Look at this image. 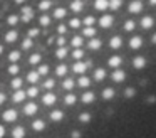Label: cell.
Listing matches in <instances>:
<instances>
[{
	"label": "cell",
	"mask_w": 156,
	"mask_h": 138,
	"mask_svg": "<svg viewBox=\"0 0 156 138\" xmlns=\"http://www.w3.org/2000/svg\"><path fill=\"white\" fill-rule=\"evenodd\" d=\"M39 79H41V74H39L37 71H29L27 73V81L30 84H37Z\"/></svg>",
	"instance_id": "obj_7"
},
{
	"label": "cell",
	"mask_w": 156,
	"mask_h": 138,
	"mask_svg": "<svg viewBox=\"0 0 156 138\" xmlns=\"http://www.w3.org/2000/svg\"><path fill=\"white\" fill-rule=\"evenodd\" d=\"M37 110H39V108H37V104H35V103H27L24 106V113L27 114V116H34V114L37 113Z\"/></svg>",
	"instance_id": "obj_6"
},
{
	"label": "cell",
	"mask_w": 156,
	"mask_h": 138,
	"mask_svg": "<svg viewBox=\"0 0 156 138\" xmlns=\"http://www.w3.org/2000/svg\"><path fill=\"white\" fill-rule=\"evenodd\" d=\"M9 59H10L12 62H17V61L20 59V52H19V50H12V52L9 54Z\"/></svg>",
	"instance_id": "obj_19"
},
{
	"label": "cell",
	"mask_w": 156,
	"mask_h": 138,
	"mask_svg": "<svg viewBox=\"0 0 156 138\" xmlns=\"http://www.w3.org/2000/svg\"><path fill=\"white\" fill-rule=\"evenodd\" d=\"M30 47H32V39H30V37L24 39V42H22V49L27 50V49H30Z\"/></svg>",
	"instance_id": "obj_23"
},
{
	"label": "cell",
	"mask_w": 156,
	"mask_h": 138,
	"mask_svg": "<svg viewBox=\"0 0 156 138\" xmlns=\"http://www.w3.org/2000/svg\"><path fill=\"white\" fill-rule=\"evenodd\" d=\"M41 61H42V56L39 52H34L30 57H29V64H30V66H39Z\"/></svg>",
	"instance_id": "obj_10"
},
{
	"label": "cell",
	"mask_w": 156,
	"mask_h": 138,
	"mask_svg": "<svg viewBox=\"0 0 156 138\" xmlns=\"http://www.w3.org/2000/svg\"><path fill=\"white\" fill-rule=\"evenodd\" d=\"M67 74H69V67H67V64H64V62H61V64H57L55 66V76L57 77H67Z\"/></svg>",
	"instance_id": "obj_3"
},
{
	"label": "cell",
	"mask_w": 156,
	"mask_h": 138,
	"mask_svg": "<svg viewBox=\"0 0 156 138\" xmlns=\"http://www.w3.org/2000/svg\"><path fill=\"white\" fill-rule=\"evenodd\" d=\"M32 17H34V10H32L30 7H27V5L22 7V20H24V22H29Z\"/></svg>",
	"instance_id": "obj_5"
},
{
	"label": "cell",
	"mask_w": 156,
	"mask_h": 138,
	"mask_svg": "<svg viewBox=\"0 0 156 138\" xmlns=\"http://www.w3.org/2000/svg\"><path fill=\"white\" fill-rule=\"evenodd\" d=\"M42 86H44L45 89H49V91H51L52 88L55 86V79H54V77H47V79L44 81V84H42Z\"/></svg>",
	"instance_id": "obj_16"
},
{
	"label": "cell",
	"mask_w": 156,
	"mask_h": 138,
	"mask_svg": "<svg viewBox=\"0 0 156 138\" xmlns=\"http://www.w3.org/2000/svg\"><path fill=\"white\" fill-rule=\"evenodd\" d=\"M10 86L14 88V89H20L22 79H20V77H14V79H12V83H10Z\"/></svg>",
	"instance_id": "obj_20"
},
{
	"label": "cell",
	"mask_w": 156,
	"mask_h": 138,
	"mask_svg": "<svg viewBox=\"0 0 156 138\" xmlns=\"http://www.w3.org/2000/svg\"><path fill=\"white\" fill-rule=\"evenodd\" d=\"M32 128H34L35 131H42L45 128V123L42 121V118H37V120L32 121Z\"/></svg>",
	"instance_id": "obj_11"
},
{
	"label": "cell",
	"mask_w": 156,
	"mask_h": 138,
	"mask_svg": "<svg viewBox=\"0 0 156 138\" xmlns=\"http://www.w3.org/2000/svg\"><path fill=\"white\" fill-rule=\"evenodd\" d=\"M12 136L14 138H24L25 136V130L22 126H15L14 130H12Z\"/></svg>",
	"instance_id": "obj_12"
},
{
	"label": "cell",
	"mask_w": 156,
	"mask_h": 138,
	"mask_svg": "<svg viewBox=\"0 0 156 138\" xmlns=\"http://www.w3.org/2000/svg\"><path fill=\"white\" fill-rule=\"evenodd\" d=\"M17 37H19V34L15 32V30H10V32L5 34V40H7V42H15Z\"/></svg>",
	"instance_id": "obj_14"
},
{
	"label": "cell",
	"mask_w": 156,
	"mask_h": 138,
	"mask_svg": "<svg viewBox=\"0 0 156 138\" xmlns=\"http://www.w3.org/2000/svg\"><path fill=\"white\" fill-rule=\"evenodd\" d=\"M7 22H9V25H17V24H19V17L15 15V13H12V15H9Z\"/></svg>",
	"instance_id": "obj_21"
},
{
	"label": "cell",
	"mask_w": 156,
	"mask_h": 138,
	"mask_svg": "<svg viewBox=\"0 0 156 138\" xmlns=\"http://www.w3.org/2000/svg\"><path fill=\"white\" fill-rule=\"evenodd\" d=\"M5 135V126H2V125H0V138L4 136Z\"/></svg>",
	"instance_id": "obj_25"
},
{
	"label": "cell",
	"mask_w": 156,
	"mask_h": 138,
	"mask_svg": "<svg viewBox=\"0 0 156 138\" xmlns=\"http://www.w3.org/2000/svg\"><path fill=\"white\" fill-rule=\"evenodd\" d=\"M52 17L57 20H62L67 17V10L64 9V7H57V9H54V12H52Z\"/></svg>",
	"instance_id": "obj_4"
},
{
	"label": "cell",
	"mask_w": 156,
	"mask_h": 138,
	"mask_svg": "<svg viewBox=\"0 0 156 138\" xmlns=\"http://www.w3.org/2000/svg\"><path fill=\"white\" fill-rule=\"evenodd\" d=\"M19 118V113L14 110V108H9V110H5L4 113H2V120L9 121V123H12V121H15Z\"/></svg>",
	"instance_id": "obj_2"
},
{
	"label": "cell",
	"mask_w": 156,
	"mask_h": 138,
	"mask_svg": "<svg viewBox=\"0 0 156 138\" xmlns=\"http://www.w3.org/2000/svg\"><path fill=\"white\" fill-rule=\"evenodd\" d=\"M4 52V46H2V44H0V54Z\"/></svg>",
	"instance_id": "obj_27"
},
{
	"label": "cell",
	"mask_w": 156,
	"mask_h": 138,
	"mask_svg": "<svg viewBox=\"0 0 156 138\" xmlns=\"http://www.w3.org/2000/svg\"><path fill=\"white\" fill-rule=\"evenodd\" d=\"M25 94H27L29 98H35V96L39 94V88H37V86H30L27 91H25Z\"/></svg>",
	"instance_id": "obj_17"
},
{
	"label": "cell",
	"mask_w": 156,
	"mask_h": 138,
	"mask_svg": "<svg viewBox=\"0 0 156 138\" xmlns=\"http://www.w3.org/2000/svg\"><path fill=\"white\" fill-rule=\"evenodd\" d=\"M55 101H57V96H55V93H52V91H47V93L42 94V104H44V106H54Z\"/></svg>",
	"instance_id": "obj_1"
},
{
	"label": "cell",
	"mask_w": 156,
	"mask_h": 138,
	"mask_svg": "<svg viewBox=\"0 0 156 138\" xmlns=\"http://www.w3.org/2000/svg\"><path fill=\"white\" fill-rule=\"evenodd\" d=\"M39 22H41V25H42V27H49V25H51V22H52V19H51L49 15H45V13H44V15H41Z\"/></svg>",
	"instance_id": "obj_15"
},
{
	"label": "cell",
	"mask_w": 156,
	"mask_h": 138,
	"mask_svg": "<svg viewBox=\"0 0 156 138\" xmlns=\"http://www.w3.org/2000/svg\"><path fill=\"white\" fill-rule=\"evenodd\" d=\"M4 101H5V94H4V93H0V104L4 103Z\"/></svg>",
	"instance_id": "obj_26"
},
{
	"label": "cell",
	"mask_w": 156,
	"mask_h": 138,
	"mask_svg": "<svg viewBox=\"0 0 156 138\" xmlns=\"http://www.w3.org/2000/svg\"><path fill=\"white\" fill-rule=\"evenodd\" d=\"M51 7H52V0H41V3H39V9L42 12H47Z\"/></svg>",
	"instance_id": "obj_13"
},
{
	"label": "cell",
	"mask_w": 156,
	"mask_h": 138,
	"mask_svg": "<svg viewBox=\"0 0 156 138\" xmlns=\"http://www.w3.org/2000/svg\"><path fill=\"white\" fill-rule=\"evenodd\" d=\"M9 73H10L12 76H15V74L19 73V66H17V64H12V66H9Z\"/></svg>",
	"instance_id": "obj_24"
},
{
	"label": "cell",
	"mask_w": 156,
	"mask_h": 138,
	"mask_svg": "<svg viewBox=\"0 0 156 138\" xmlns=\"http://www.w3.org/2000/svg\"><path fill=\"white\" fill-rule=\"evenodd\" d=\"M51 120L52 121H62L64 120V111L62 110H52L51 111Z\"/></svg>",
	"instance_id": "obj_9"
},
{
	"label": "cell",
	"mask_w": 156,
	"mask_h": 138,
	"mask_svg": "<svg viewBox=\"0 0 156 138\" xmlns=\"http://www.w3.org/2000/svg\"><path fill=\"white\" fill-rule=\"evenodd\" d=\"M39 34H41V30H39L37 27H34V29H29V34H27V37H30V39H34V37H37Z\"/></svg>",
	"instance_id": "obj_22"
},
{
	"label": "cell",
	"mask_w": 156,
	"mask_h": 138,
	"mask_svg": "<svg viewBox=\"0 0 156 138\" xmlns=\"http://www.w3.org/2000/svg\"><path fill=\"white\" fill-rule=\"evenodd\" d=\"M37 73L41 74V77H42V76H47V74H49V66H45V64H39Z\"/></svg>",
	"instance_id": "obj_18"
},
{
	"label": "cell",
	"mask_w": 156,
	"mask_h": 138,
	"mask_svg": "<svg viewBox=\"0 0 156 138\" xmlns=\"http://www.w3.org/2000/svg\"><path fill=\"white\" fill-rule=\"evenodd\" d=\"M15 3H24V0H15Z\"/></svg>",
	"instance_id": "obj_28"
},
{
	"label": "cell",
	"mask_w": 156,
	"mask_h": 138,
	"mask_svg": "<svg viewBox=\"0 0 156 138\" xmlns=\"http://www.w3.org/2000/svg\"><path fill=\"white\" fill-rule=\"evenodd\" d=\"M27 98V94H25V91L22 89H15L14 96H12V99H14V103H22V101Z\"/></svg>",
	"instance_id": "obj_8"
}]
</instances>
